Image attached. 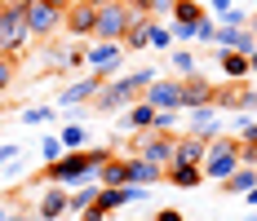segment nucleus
Masks as SVG:
<instances>
[{
	"label": "nucleus",
	"mask_w": 257,
	"mask_h": 221,
	"mask_svg": "<svg viewBox=\"0 0 257 221\" xmlns=\"http://www.w3.org/2000/svg\"><path fill=\"white\" fill-rule=\"evenodd\" d=\"M31 27H27V9L23 0H0V53L5 58H18L31 45Z\"/></svg>",
	"instance_id": "nucleus-1"
},
{
	"label": "nucleus",
	"mask_w": 257,
	"mask_h": 221,
	"mask_svg": "<svg viewBox=\"0 0 257 221\" xmlns=\"http://www.w3.org/2000/svg\"><path fill=\"white\" fill-rule=\"evenodd\" d=\"M45 181L49 186H62V190H76L84 181H98V168L89 164L84 150H67L58 164H45Z\"/></svg>",
	"instance_id": "nucleus-2"
},
{
	"label": "nucleus",
	"mask_w": 257,
	"mask_h": 221,
	"mask_svg": "<svg viewBox=\"0 0 257 221\" xmlns=\"http://www.w3.org/2000/svg\"><path fill=\"white\" fill-rule=\"evenodd\" d=\"M239 168V142H235L231 133H222V137H213L204 150V164H200V172H204V181H226L231 172Z\"/></svg>",
	"instance_id": "nucleus-3"
},
{
	"label": "nucleus",
	"mask_w": 257,
	"mask_h": 221,
	"mask_svg": "<svg viewBox=\"0 0 257 221\" xmlns=\"http://www.w3.org/2000/svg\"><path fill=\"white\" fill-rule=\"evenodd\" d=\"M133 18H138V9L128 5V0H106V5H98V23H93V40H124V31L133 27Z\"/></svg>",
	"instance_id": "nucleus-4"
},
{
	"label": "nucleus",
	"mask_w": 257,
	"mask_h": 221,
	"mask_svg": "<svg viewBox=\"0 0 257 221\" xmlns=\"http://www.w3.org/2000/svg\"><path fill=\"white\" fill-rule=\"evenodd\" d=\"M128 155H142V159H151L160 168H169L178 159V137L173 133H138V142L128 146Z\"/></svg>",
	"instance_id": "nucleus-5"
},
{
	"label": "nucleus",
	"mask_w": 257,
	"mask_h": 221,
	"mask_svg": "<svg viewBox=\"0 0 257 221\" xmlns=\"http://www.w3.org/2000/svg\"><path fill=\"white\" fill-rule=\"evenodd\" d=\"M142 93L128 84V75H111L102 84V93L93 98V111H102V115H115V111H128V102H138Z\"/></svg>",
	"instance_id": "nucleus-6"
},
{
	"label": "nucleus",
	"mask_w": 257,
	"mask_h": 221,
	"mask_svg": "<svg viewBox=\"0 0 257 221\" xmlns=\"http://www.w3.org/2000/svg\"><path fill=\"white\" fill-rule=\"evenodd\" d=\"M84 67L98 75H120V67H124V45H115V40H93L89 49H84Z\"/></svg>",
	"instance_id": "nucleus-7"
},
{
	"label": "nucleus",
	"mask_w": 257,
	"mask_h": 221,
	"mask_svg": "<svg viewBox=\"0 0 257 221\" xmlns=\"http://www.w3.org/2000/svg\"><path fill=\"white\" fill-rule=\"evenodd\" d=\"M23 9H27V27H31V36H36V40H49L53 31L62 27V14H67V9L45 5V0H23Z\"/></svg>",
	"instance_id": "nucleus-8"
},
{
	"label": "nucleus",
	"mask_w": 257,
	"mask_h": 221,
	"mask_svg": "<svg viewBox=\"0 0 257 221\" xmlns=\"http://www.w3.org/2000/svg\"><path fill=\"white\" fill-rule=\"evenodd\" d=\"M102 84H106V75H98V71L80 75V80L58 89V106H93V98L102 93Z\"/></svg>",
	"instance_id": "nucleus-9"
},
{
	"label": "nucleus",
	"mask_w": 257,
	"mask_h": 221,
	"mask_svg": "<svg viewBox=\"0 0 257 221\" xmlns=\"http://www.w3.org/2000/svg\"><path fill=\"white\" fill-rule=\"evenodd\" d=\"M93 23H98V5H93V0H76V5H67V14H62L67 36H76V40H93Z\"/></svg>",
	"instance_id": "nucleus-10"
},
{
	"label": "nucleus",
	"mask_w": 257,
	"mask_h": 221,
	"mask_svg": "<svg viewBox=\"0 0 257 221\" xmlns=\"http://www.w3.org/2000/svg\"><path fill=\"white\" fill-rule=\"evenodd\" d=\"M186 133L191 137H200V142H213V137H222V111L208 102L200 111H186Z\"/></svg>",
	"instance_id": "nucleus-11"
},
{
	"label": "nucleus",
	"mask_w": 257,
	"mask_h": 221,
	"mask_svg": "<svg viewBox=\"0 0 257 221\" xmlns=\"http://www.w3.org/2000/svg\"><path fill=\"white\" fill-rule=\"evenodd\" d=\"M213 45H217V53L231 49V53H244V58H253V53H257V31H253V27H217Z\"/></svg>",
	"instance_id": "nucleus-12"
},
{
	"label": "nucleus",
	"mask_w": 257,
	"mask_h": 221,
	"mask_svg": "<svg viewBox=\"0 0 257 221\" xmlns=\"http://www.w3.org/2000/svg\"><path fill=\"white\" fill-rule=\"evenodd\" d=\"M142 98L151 102L155 111H182V75H178V80H173V75H160Z\"/></svg>",
	"instance_id": "nucleus-13"
},
{
	"label": "nucleus",
	"mask_w": 257,
	"mask_h": 221,
	"mask_svg": "<svg viewBox=\"0 0 257 221\" xmlns=\"http://www.w3.org/2000/svg\"><path fill=\"white\" fill-rule=\"evenodd\" d=\"M151 124H155V106L147 98H138V102H128V111H120L115 128L120 133H151Z\"/></svg>",
	"instance_id": "nucleus-14"
},
{
	"label": "nucleus",
	"mask_w": 257,
	"mask_h": 221,
	"mask_svg": "<svg viewBox=\"0 0 257 221\" xmlns=\"http://www.w3.org/2000/svg\"><path fill=\"white\" fill-rule=\"evenodd\" d=\"M208 102H213V84L200 80V71L182 75V111H200V106H208Z\"/></svg>",
	"instance_id": "nucleus-15"
},
{
	"label": "nucleus",
	"mask_w": 257,
	"mask_h": 221,
	"mask_svg": "<svg viewBox=\"0 0 257 221\" xmlns=\"http://www.w3.org/2000/svg\"><path fill=\"white\" fill-rule=\"evenodd\" d=\"M128 159V186H160L164 181V168L160 164H151V159H142V155H124Z\"/></svg>",
	"instance_id": "nucleus-16"
},
{
	"label": "nucleus",
	"mask_w": 257,
	"mask_h": 221,
	"mask_svg": "<svg viewBox=\"0 0 257 221\" xmlns=\"http://www.w3.org/2000/svg\"><path fill=\"white\" fill-rule=\"evenodd\" d=\"M36 217H40V221L71 217V208H67V190H62V186H49V190L40 195V203H36Z\"/></svg>",
	"instance_id": "nucleus-17"
},
{
	"label": "nucleus",
	"mask_w": 257,
	"mask_h": 221,
	"mask_svg": "<svg viewBox=\"0 0 257 221\" xmlns=\"http://www.w3.org/2000/svg\"><path fill=\"white\" fill-rule=\"evenodd\" d=\"M164 181L178 186V190H195V186L204 181V172H200V164H169V168H164Z\"/></svg>",
	"instance_id": "nucleus-18"
},
{
	"label": "nucleus",
	"mask_w": 257,
	"mask_h": 221,
	"mask_svg": "<svg viewBox=\"0 0 257 221\" xmlns=\"http://www.w3.org/2000/svg\"><path fill=\"white\" fill-rule=\"evenodd\" d=\"M98 181H84V186H76V190H67V208H71V217H84L93 203H98Z\"/></svg>",
	"instance_id": "nucleus-19"
},
{
	"label": "nucleus",
	"mask_w": 257,
	"mask_h": 221,
	"mask_svg": "<svg viewBox=\"0 0 257 221\" xmlns=\"http://www.w3.org/2000/svg\"><path fill=\"white\" fill-rule=\"evenodd\" d=\"M217 67H222V75H226V80H231V84H239V80H248V58H244V53H231V49H222L217 53Z\"/></svg>",
	"instance_id": "nucleus-20"
},
{
	"label": "nucleus",
	"mask_w": 257,
	"mask_h": 221,
	"mask_svg": "<svg viewBox=\"0 0 257 221\" xmlns=\"http://www.w3.org/2000/svg\"><path fill=\"white\" fill-rule=\"evenodd\" d=\"M257 186V168H248V164H239V168L231 172V177H226V181H222V190H226V195H248V190H253Z\"/></svg>",
	"instance_id": "nucleus-21"
},
{
	"label": "nucleus",
	"mask_w": 257,
	"mask_h": 221,
	"mask_svg": "<svg viewBox=\"0 0 257 221\" xmlns=\"http://www.w3.org/2000/svg\"><path fill=\"white\" fill-rule=\"evenodd\" d=\"M98 186H128V159L124 155L106 159L102 168H98Z\"/></svg>",
	"instance_id": "nucleus-22"
},
{
	"label": "nucleus",
	"mask_w": 257,
	"mask_h": 221,
	"mask_svg": "<svg viewBox=\"0 0 257 221\" xmlns=\"http://www.w3.org/2000/svg\"><path fill=\"white\" fill-rule=\"evenodd\" d=\"M151 23H155V18H147V14H138V18H133V27L124 31V40H120V45H124L128 53L147 49V36H151Z\"/></svg>",
	"instance_id": "nucleus-23"
},
{
	"label": "nucleus",
	"mask_w": 257,
	"mask_h": 221,
	"mask_svg": "<svg viewBox=\"0 0 257 221\" xmlns=\"http://www.w3.org/2000/svg\"><path fill=\"white\" fill-rule=\"evenodd\" d=\"M204 150H208V142H200V137H178V159L173 164H204Z\"/></svg>",
	"instance_id": "nucleus-24"
},
{
	"label": "nucleus",
	"mask_w": 257,
	"mask_h": 221,
	"mask_svg": "<svg viewBox=\"0 0 257 221\" xmlns=\"http://www.w3.org/2000/svg\"><path fill=\"white\" fill-rule=\"evenodd\" d=\"M98 208H102L106 217L120 212V208H128V186H102L98 190Z\"/></svg>",
	"instance_id": "nucleus-25"
},
{
	"label": "nucleus",
	"mask_w": 257,
	"mask_h": 221,
	"mask_svg": "<svg viewBox=\"0 0 257 221\" xmlns=\"http://www.w3.org/2000/svg\"><path fill=\"white\" fill-rule=\"evenodd\" d=\"M204 14H208V5H200V0H178V5H173V18H169V23H200Z\"/></svg>",
	"instance_id": "nucleus-26"
},
{
	"label": "nucleus",
	"mask_w": 257,
	"mask_h": 221,
	"mask_svg": "<svg viewBox=\"0 0 257 221\" xmlns=\"http://www.w3.org/2000/svg\"><path fill=\"white\" fill-rule=\"evenodd\" d=\"M173 31H169V23H151V36H147V49H160V53H173Z\"/></svg>",
	"instance_id": "nucleus-27"
},
{
	"label": "nucleus",
	"mask_w": 257,
	"mask_h": 221,
	"mask_svg": "<svg viewBox=\"0 0 257 221\" xmlns=\"http://www.w3.org/2000/svg\"><path fill=\"white\" fill-rule=\"evenodd\" d=\"M138 14H147V18H173V5L178 0H128Z\"/></svg>",
	"instance_id": "nucleus-28"
},
{
	"label": "nucleus",
	"mask_w": 257,
	"mask_h": 221,
	"mask_svg": "<svg viewBox=\"0 0 257 221\" xmlns=\"http://www.w3.org/2000/svg\"><path fill=\"white\" fill-rule=\"evenodd\" d=\"M58 137H62V146H67V150H84V146H89V128H84V124H62Z\"/></svg>",
	"instance_id": "nucleus-29"
},
{
	"label": "nucleus",
	"mask_w": 257,
	"mask_h": 221,
	"mask_svg": "<svg viewBox=\"0 0 257 221\" xmlns=\"http://www.w3.org/2000/svg\"><path fill=\"white\" fill-rule=\"evenodd\" d=\"M217 27H253V14L244 9V5H231V9H222V14H213Z\"/></svg>",
	"instance_id": "nucleus-30"
},
{
	"label": "nucleus",
	"mask_w": 257,
	"mask_h": 221,
	"mask_svg": "<svg viewBox=\"0 0 257 221\" xmlns=\"http://www.w3.org/2000/svg\"><path fill=\"white\" fill-rule=\"evenodd\" d=\"M169 67H173L178 75H195V71H200V62H195V53H191V49H173V53H169Z\"/></svg>",
	"instance_id": "nucleus-31"
},
{
	"label": "nucleus",
	"mask_w": 257,
	"mask_h": 221,
	"mask_svg": "<svg viewBox=\"0 0 257 221\" xmlns=\"http://www.w3.org/2000/svg\"><path fill=\"white\" fill-rule=\"evenodd\" d=\"M231 137L235 142H257V120L253 115H235L231 120Z\"/></svg>",
	"instance_id": "nucleus-32"
},
{
	"label": "nucleus",
	"mask_w": 257,
	"mask_h": 221,
	"mask_svg": "<svg viewBox=\"0 0 257 221\" xmlns=\"http://www.w3.org/2000/svg\"><path fill=\"white\" fill-rule=\"evenodd\" d=\"M62 155H67V146H62V137H58V133L40 137V159H45V164H58Z\"/></svg>",
	"instance_id": "nucleus-33"
},
{
	"label": "nucleus",
	"mask_w": 257,
	"mask_h": 221,
	"mask_svg": "<svg viewBox=\"0 0 257 221\" xmlns=\"http://www.w3.org/2000/svg\"><path fill=\"white\" fill-rule=\"evenodd\" d=\"M182 115L186 111H155V124H151V133H173L182 124Z\"/></svg>",
	"instance_id": "nucleus-34"
},
{
	"label": "nucleus",
	"mask_w": 257,
	"mask_h": 221,
	"mask_svg": "<svg viewBox=\"0 0 257 221\" xmlns=\"http://www.w3.org/2000/svg\"><path fill=\"white\" fill-rule=\"evenodd\" d=\"M58 120V106H27L23 111V124H53Z\"/></svg>",
	"instance_id": "nucleus-35"
},
{
	"label": "nucleus",
	"mask_w": 257,
	"mask_h": 221,
	"mask_svg": "<svg viewBox=\"0 0 257 221\" xmlns=\"http://www.w3.org/2000/svg\"><path fill=\"white\" fill-rule=\"evenodd\" d=\"M213 36H217V18L204 14V18L195 23V45H213Z\"/></svg>",
	"instance_id": "nucleus-36"
},
{
	"label": "nucleus",
	"mask_w": 257,
	"mask_h": 221,
	"mask_svg": "<svg viewBox=\"0 0 257 221\" xmlns=\"http://www.w3.org/2000/svg\"><path fill=\"white\" fill-rule=\"evenodd\" d=\"M14 75H18V58H5V53H0V93L14 84Z\"/></svg>",
	"instance_id": "nucleus-37"
},
{
	"label": "nucleus",
	"mask_w": 257,
	"mask_h": 221,
	"mask_svg": "<svg viewBox=\"0 0 257 221\" xmlns=\"http://www.w3.org/2000/svg\"><path fill=\"white\" fill-rule=\"evenodd\" d=\"M169 31H173V40H182V45H195V23H169Z\"/></svg>",
	"instance_id": "nucleus-38"
},
{
	"label": "nucleus",
	"mask_w": 257,
	"mask_h": 221,
	"mask_svg": "<svg viewBox=\"0 0 257 221\" xmlns=\"http://www.w3.org/2000/svg\"><path fill=\"white\" fill-rule=\"evenodd\" d=\"M84 155H89V164H93V168H102L106 159H115V150H111V146H84Z\"/></svg>",
	"instance_id": "nucleus-39"
},
{
	"label": "nucleus",
	"mask_w": 257,
	"mask_h": 221,
	"mask_svg": "<svg viewBox=\"0 0 257 221\" xmlns=\"http://www.w3.org/2000/svg\"><path fill=\"white\" fill-rule=\"evenodd\" d=\"M14 159H23V146H18V142H0V168L14 164Z\"/></svg>",
	"instance_id": "nucleus-40"
},
{
	"label": "nucleus",
	"mask_w": 257,
	"mask_h": 221,
	"mask_svg": "<svg viewBox=\"0 0 257 221\" xmlns=\"http://www.w3.org/2000/svg\"><path fill=\"white\" fill-rule=\"evenodd\" d=\"M235 111H257V89H239V102Z\"/></svg>",
	"instance_id": "nucleus-41"
},
{
	"label": "nucleus",
	"mask_w": 257,
	"mask_h": 221,
	"mask_svg": "<svg viewBox=\"0 0 257 221\" xmlns=\"http://www.w3.org/2000/svg\"><path fill=\"white\" fill-rule=\"evenodd\" d=\"M239 164L257 168V142H239Z\"/></svg>",
	"instance_id": "nucleus-42"
},
{
	"label": "nucleus",
	"mask_w": 257,
	"mask_h": 221,
	"mask_svg": "<svg viewBox=\"0 0 257 221\" xmlns=\"http://www.w3.org/2000/svg\"><path fill=\"white\" fill-rule=\"evenodd\" d=\"M151 221H186V217H182L178 208H155V217H151Z\"/></svg>",
	"instance_id": "nucleus-43"
},
{
	"label": "nucleus",
	"mask_w": 257,
	"mask_h": 221,
	"mask_svg": "<svg viewBox=\"0 0 257 221\" xmlns=\"http://www.w3.org/2000/svg\"><path fill=\"white\" fill-rule=\"evenodd\" d=\"M80 221H106V212H102V208H98V203H93V208H89V212H84V217H80Z\"/></svg>",
	"instance_id": "nucleus-44"
},
{
	"label": "nucleus",
	"mask_w": 257,
	"mask_h": 221,
	"mask_svg": "<svg viewBox=\"0 0 257 221\" xmlns=\"http://www.w3.org/2000/svg\"><path fill=\"white\" fill-rule=\"evenodd\" d=\"M235 0H208V14H222V9H231Z\"/></svg>",
	"instance_id": "nucleus-45"
},
{
	"label": "nucleus",
	"mask_w": 257,
	"mask_h": 221,
	"mask_svg": "<svg viewBox=\"0 0 257 221\" xmlns=\"http://www.w3.org/2000/svg\"><path fill=\"white\" fill-rule=\"evenodd\" d=\"M244 203H248V208H257V186L248 190V195H244Z\"/></svg>",
	"instance_id": "nucleus-46"
},
{
	"label": "nucleus",
	"mask_w": 257,
	"mask_h": 221,
	"mask_svg": "<svg viewBox=\"0 0 257 221\" xmlns=\"http://www.w3.org/2000/svg\"><path fill=\"white\" fill-rule=\"evenodd\" d=\"M9 221H40V217H27V212H9Z\"/></svg>",
	"instance_id": "nucleus-47"
},
{
	"label": "nucleus",
	"mask_w": 257,
	"mask_h": 221,
	"mask_svg": "<svg viewBox=\"0 0 257 221\" xmlns=\"http://www.w3.org/2000/svg\"><path fill=\"white\" fill-rule=\"evenodd\" d=\"M45 5H58V9H67V5H76V0H45Z\"/></svg>",
	"instance_id": "nucleus-48"
},
{
	"label": "nucleus",
	"mask_w": 257,
	"mask_h": 221,
	"mask_svg": "<svg viewBox=\"0 0 257 221\" xmlns=\"http://www.w3.org/2000/svg\"><path fill=\"white\" fill-rule=\"evenodd\" d=\"M239 221H257V208H248V212H244V217H239Z\"/></svg>",
	"instance_id": "nucleus-49"
},
{
	"label": "nucleus",
	"mask_w": 257,
	"mask_h": 221,
	"mask_svg": "<svg viewBox=\"0 0 257 221\" xmlns=\"http://www.w3.org/2000/svg\"><path fill=\"white\" fill-rule=\"evenodd\" d=\"M248 71H253V75H257V53H253V58H248Z\"/></svg>",
	"instance_id": "nucleus-50"
},
{
	"label": "nucleus",
	"mask_w": 257,
	"mask_h": 221,
	"mask_svg": "<svg viewBox=\"0 0 257 221\" xmlns=\"http://www.w3.org/2000/svg\"><path fill=\"white\" fill-rule=\"evenodd\" d=\"M0 221H9V208H5V203H0Z\"/></svg>",
	"instance_id": "nucleus-51"
},
{
	"label": "nucleus",
	"mask_w": 257,
	"mask_h": 221,
	"mask_svg": "<svg viewBox=\"0 0 257 221\" xmlns=\"http://www.w3.org/2000/svg\"><path fill=\"white\" fill-rule=\"evenodd\" d=\"M253 31H257V9H253Z\"/></svg>",
	"instance_id": "nucleus-52"
},
{
	"label": "nucleus",
	"mask_w": 257,
	"mask_h": 221,
	"mask_svg": "<svg viewBox=\"0 0 257 221\" xmlns=\"http://www.w3.org/2000/svg\"><path fill=\"white\" fill-rule=\"evenodd\" d=\"M93 5H106V0H93Z\"/></svg>",
	"instance_id": "nucleus-53"
}]
</instances>
